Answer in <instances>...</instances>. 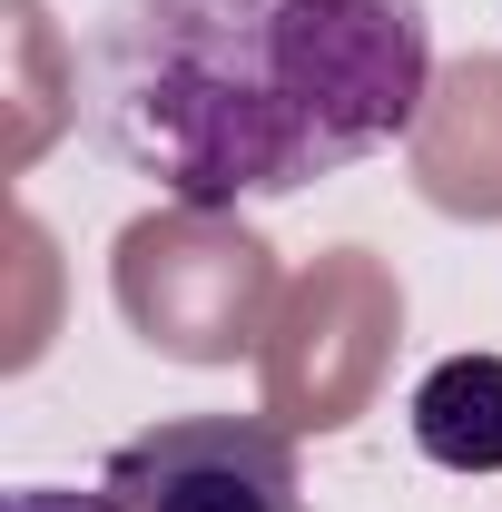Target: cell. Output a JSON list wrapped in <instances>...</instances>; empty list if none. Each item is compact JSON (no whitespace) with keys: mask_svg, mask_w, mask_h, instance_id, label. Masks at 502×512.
<instances>
[{"mask_svg":"<svg viewBox=\"0 0 502 512\" xmlns=\"http://www.w3.org/2000/svg\"><path fill=\"white\" fill-rule=\"evenodd\" d=\"M424 0H119L89 50L99 148L178 207L296 197L424 119Z\"/></svg>","mask_w":502,"mask_h":512,"instance_id":"6da1fadb","label":"cell"},{"mask_svg":"<svg viewBox=\"0 0 502 512\" xmlns=\"http://www.w3.org/2000/svg\"><path fill=\"white\" fill-rule=\"evenodd\" d=\"M99 493L128 512H306L296 444L256 414H178L99 463Z\"/></svg>","mask_w":502,"mask_h":512,"instance_id":"7a4b0ae2","label":"cell"},{"mask_svg":"<svg viewBox=\"0 0 502 512\" xmlns=\"http://www.w3.org/2000/svg\"><path fill=\"white\" fill-rule=\"evenodd\" d=\"M414 444L443 473H502V355H443L414 384Z\"/></svg>","mask_w":502,"mask_h":512,"instance_id":"3957f363","label":"cell"},{"mask_svg":"<svg viewBox=\"0 0 502 512\" xmlns=\"http://www.w3.org/2000/svg\"><path fill=\"white\" fill-rule=\"evenodd\" d=\"M0 512H128L119 493H69V483H20L0 493Z\"/></svg>","mask_w":502,"mask_h":512,"instance_id":"277c9868","label":"cell"}]
</instances>
